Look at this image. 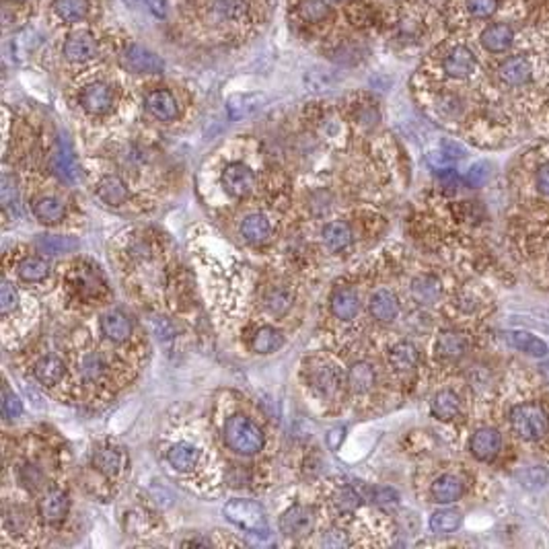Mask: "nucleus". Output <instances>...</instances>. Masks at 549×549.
I'll return each instance as SVG.
<instances>
[{"mask_svg": "<svg viewBox=\"0 0 549 549\" xmlns=\"http://www.w3.org/2000/svg\"><path fill=\"white\" fill-rule=\"evenodd\" d=\"M97 196L107 206H122L124 202H128L130 192L128 185L118 176H105L102 182L97 184Z\"/></svg>", "mask_w": 549, "mask_h": 549, "instance_id": "nucleus-25", "label": "nucleus"}, {"mask_svg": "<svg viewBox=\"0 0 549 549\" xmlns=\"http://www.w3.org/2000/svg\"><path fill=\"white\" fill-rule=\"evenodd\" d=\"M311 383L317 393L324 395V397H333L340 389L341 383H344V379H341V371L336 365H321L315 368Z\"/></svg>", "mask_w": 549, "mask_h": 549, "instance_id": "nucleus-18", "label": "nucleus"}, {"mask_svg": "<svg viewBox=\"0 0 549 549\" xmlns=\"http://www.w3.org/2000/svg\"><path fill=\"white\" fill-rule=\"evenodd\" d=\"M39 517H42L45 523H60V520H64L66 514L70 511V498L69 494L62 490H52L45 494V496L39 500Z\"/></svg>", "mask_w": 549, "mask_h": 549, "instance_id": "nucleus-16", "label": "nucleus"}, {"mask_svg": "<svg viewBox=\"0 0 549 549\" xmlns=\"http://www.w3.org/2000/svg\"><path fill=\"white\" fill-rule=\"evenodd\" d=\"M3 414H4V418L9 420V422H12V420H17L19 416H21L23 414V404H21V399L17 397L15 393H11L9 389L4 391V401H3Z\"/></svg>", "mask_w": 549, "mask_h": 549, "instance_id": "nucleus-49", "label": "nucleus"}, {"mask_svg": "<svg viewBox=\"0 0 549 549\" xmlns=\"http://www.w3.org/2000/svg\"><path fill=\"white\" fill-rule=\"evenodd\" d=\"M283 344H284L283 332L272 325H266L262 327V330H258L256 336H253L251 340L253 352H258V354H272V352H276Z\"/></svg>", "mask_w": 549, "mask_h": 549, "instance_id": "nucleus-36", "label": "nucleus"}, {"mask_svg": "<svg viewBox=\"0 0 549 549\" xmlns=\"http://www.w3.org/2000/svg\"><path fill=\"white\" fill-rule=\"evenodd\" d=\"M459 412H461V399H459V395L455 393V391L445 389V391H438L432 397L430 414L437 420L448 422V420L457 418Z\"/></svg>", "mask_w": 549, "mask_h": 549, "instance_id": "nucleus-28", "label": "nucleus"}, {"mask_svg": "<svg viewBox=\"0 0 549 549\" xmlns=\"http://www.w3.org/2000/svg\"><path fill=\"white\" fill-rule=\"evenodd\" d=\"M33 373H36V379L39 383L52 387L64 377V363L58 356H44L42 360H37Z\"/></svg>", "mask_w": 549, "mask_h": 549, "instance_id": "nucleus-35", "label": "nucleus"}, {"mask_svg": "<svg viewBox=\"0 0 549 549\" xmlns=\"http://www.w3.org/2000/svg\"><path fill=\"white\" fill-rule=\"evenodd\" d=\"M504 340L508 341V346L514 348V350L525 352L533 358H545L549 354V348L545 341L537 336H533V333H529V332H520V330L508 332L504 333Z\"/></svg>", "mask_w": 549, "mask_h": 549, "instance_id": "nucleus-21", "label": "nucleus"}, {"mask_svg": "<svg viewBox=\"0 0 549 549\" xmlns=\"http://www.w3.org/2000/svg\"><path fill=\"white\" fill-rule=\"evenodd\" d=\"M0 198H3V204L6 210H11L12 214H19V187L17 179L6 173L3 177V184H0Z\"/></svg>", "mask_w": 549, "mask_h": 549, "instance_id": "nucleus-43", "label": "nucleus"}, {"mask_svg": "<svg viewBox=\"0 0 549 549\" xmlns=\"http://www.w3.org/2000/svg\"><path fill=\"white\" fill-rule=\"evenodd\" d=\"M535 185H537V190L544 196H549V163L541 165L537 173H535Z\"/></svg>", "mask_w": 549, "mask_h": 549, "instance_id": "nucleus-54", "label": "nucleus"}, {"mask_svg": "<svg viewBox=\"0 0 549 549\" xmlns=\"http://www.w3.org/2000/svg\"><path fill=\"white\" fill-rule=\"evenodd\" d=\"M184 545H210V541H206V539H187V541H184Z\"/></svg>", "mask_w": 549, "mask_h": 549, "instance_id": "nucleus-59", "label": "nucleus"}, {"mask_svg": "<svg viewBox=\"0 0 549 549\" xmlns=\"http://www.w3.org/2000/svg\"><path fill=\"white\" fill-rule=\"evenodd\" d=\"M471 303V299H467V297H459L457 299V307L461 311H473L475 309V305H470Z\"/></svg>", "mask_w": 549, "mask_h": 549, "instance_id": "nucleus-58", "label": "nucleus"}, {"mask_svg": "<svg viewBox=\"0 0 549 549\" xmlns=\"http://www.w3.org/2000/svg\"><path fill=\"white\" fill-rule=\"evenodd\" d=\"M53 171H56V176L62 179L64 184L77 185L80 182L78 165H77L75 157H72V152H70L69 146L64 144V140L58 144L56 155H53Z\"/></svg>", "mask_w": 549, "mask_h": 549, "instance_id": "nucleus-26", "label": "nucleus"}, {"mask_svg": "<svg viewBox=\"0 0 549 549\" xmlns=\"http://www.w3.org/2000/svg\"><path fill=\"white\" fill-rule=\"evenodd\" d=\"M102 332L110 341L122 344L132 336V321L124 313L110 311L102 317Z\"/></svg>", "mask_w": 549, "mask_h": 549, "instance_id": "nucleus-24", "label": "nucleus"}, {"mask_svg": "<svg viewBox=\"0 0 549 549\" xmlns=\"http://www.w3.org/2000/svg\"><path fill=\"white\" fill-rule=\"evenodd\" d=\"M220 182H223L225 192L229 193V196L247 198L256 190V173L243 163H231L225 167Z\"/></svg>", "mask_w": 549, "mask_h": 549, "instance_id": "nucleus-6", "label": "nucleus"}, {"mask_svg": "<svg viewBox=\"0 0 549 549\" xmlns=\"http://www.w3.org/2000/svg\"><path fill=\"white\" fill-rule=\"evenodd\" d=\"M225 440L231 451L239 455H256L264 448V430L251 418L235 414L225 424Z\"/></svg>", "mask_w": 549, "mask_h": 549, "instance_id": "nucleus-1", "label": "nucleus"}, {"mask_svg": "<svg viewBox=\"0 0 549 549\" xmlns=\"http://www.w3.org/2000/svg\"><path fill=\"white\" fill-rule=\"evenodd\" d=\"M315 511L307 504H292L280 517V531L291 539H305L315 531Z\"/></svg>", "mask_w": 549, "mask_h": 549, "instance_id": "nucleus-4", "label": "nucleus"}, {"mask_svg": "<svg viewBox=\"0 0 549 549\" xmlns=\"http://www.w3.org/2000/svg\"><path fill=\"white\" fill-rule=\"evenodd\" d=\"M387 360L395 373H412L420 363V352L412 341H397L387 352Z\"/></svg>", "mask_w": 549, "mask_h": 549, "instance_id": "nucleus-17", "label": "nucleus"}, {"mask_svg": "<svg viewBox=\"0 0 549 549\" xmlns=\"http://www.w3.org/2000/svg\"><path fill=\"white\" fill-rule=\"evenodd\" d=\"M498 78L506 86L520 89V86H525L533 80V62L527 56H523V53L506 58L504 62L498 66Z\"/></svg>", "mask_w": 549, "mask_h": 549, "instance_id": "nucleus-7", "label": "nucleus"}, {"mask_svg": "<svg viewBox=\"0 0 549 549\" xmlns=\"http://www.w3.org/2000/svg\"><path fill=\"white\" fill-rule=\"evenodd\" d=\"M321 545L332 547V549H340V547L350 545V537H348V533L344 531V529L332 527V529H327L324 535H321Z\"/></svg>", "mask_w": 549, "mask_h": 549, "instance_id": "nucleus-48", "label": "nucleus"}, {"mask_svg": "<svg viewBox=\"0 0 549 549\" xmlns=\"http://www.w3.org/2000/svg\"><path fill=\"white\" fill-rule=\"evenodd\" d=\"M475 69H478V60L467 45H457L445 56L443 70L448 78L465 80L473 75Z\"/></svg>", "mask_w": 549, "mask_h": 549, "instance_id": "nucleus-10", "label": "nucleus"}, {"mask_svg": "<svg viewBox=\"0 0 549 549\" xmlns=\"http://www.w3.org/2000/svg\"><path fill=\"white\" fill-rule=\"evenodd\" d=\"M470 350V340L461 332H443L437 338V354L443 360H459Z\"/></svg>", "mask_w": 549, "mask_h": 549, "instance_id": "nucleus-22", "label": "nucleus"}, {"mask_svg": "<svg viewBox=\"0 0 549 549\" xmlns=\"http://www.w3.org/2000/svg\"><path fill=\"white\" fill-rule=\"evenodd\" d=\"M333 504L338 506L340 512H352L356 511L360 504V494L352 488H341V490L333 496Z\"/></svg>", "mask_w": 549, "mask_h": 549, "instance_id": "nucleus-47", "label": "nucleus"}, {"mask_svg": "<svg viewBox=\"0 0 549 549\" xmlns=\"http://www.w3.org/2000/svg\"><path fill=\"white\" fill-rule=\"evenodd\" d=\"M470 451L478 461H490L502 451V434L496 428H479L470 440Z\"/></svg>", "mask_w": 549, "mask_h": 549, "instance_id": "nucleus-11", "label": "nucleus"}, {"mask_svg": "<svg viewBox=\"0 0 549 549\" xmlns=\"http://www.w3.org/2000/svg\"><path fill=\"white\" fill-rule=\"evenodd\" d=\"M19 481H21V486L25 488V490L37 492L39 488L44 486V473L37 465L25 463L21 465V470H19Z\"/></svg>", "mask_w": 549, "mask_h": 549, "instance_id": "nucleus-44", "label": "nucleus"}, {"mask_svg": "<svg viewBox=\"0 0 549 549\" xmlns=\"http://www.w3.org/2000/svg\"><path fill=\"white\" fill-rule=\"evenodd\" d=\"M368 500L371 502H395L397 500V494H395L393 490H387V488H379V490H371L368 492Z\"/></svg>", "mask_w": 549, "mask_h": 549, "instance_id": "nucleus-55", "label": "nucleus"}, {"mask_svg": "<svg viewBox=\"0 0 549 549\" xmlns=\"http://www.w3.org/2000/svg\"><path fill=\"white\" fill-rule=\"evenodd\" d=\"M33 214H36L37 220H42L44 225H56L60 220H64L66 217V206L62 200L45 196L39 198L36 204H33Z\"/></svg>", "mask_w": 549, "mask_h": 549, "instance_id": "nucleus-32", "label": "nucleus"}, {"mask_svg": "<svg viewBox=\"0 0 549 549\" xmlns=\"http://www.w3.org/2000/svg\"><path fill=\"white\" fill-rule=\"evenodd\" d=\"M241 237L250 245H264L272 237V225L264 214H250L239 226Z\"/></svg>", "mask_w": 549, "mask_h": 549, "instance_id": "nucleus-19", "label": "nucleus"}, {"mask_svg": "<svg viewBox=\"0 0 549 549\" xmlns=\"http://www.w3.org/2000/svg\"><path fill=\"white\" fill-rule=\"evenodd\" d=\"M330 3H344V0H330Z\"/></svg>", "mask_w": 549, "mask_h": 549, "instance_id": "nucleus-61", "label": "nucleus"}, {"mask_svg": "<svg viewBox=\"0 0 549 549\" xmlns=\"http://www.w3.org/2000/svg\"><path fill=\"white\" fill-rule=\"evenodd\" d=\"M412 297L416 299L420 305H434L443 297V286H440L438 278L434 276H418L412 283Z\"/></svg>", "mask_w": 549, "mask_h": 549, "instance_id": "nucleus-31", "label": "nucleus"}, {"mask_svg": "<svg viewBox=\"0 0 549 549\" xmlns=\"http://www.w3.org/2000/svg\"><path fill=\"white\" fill-rule=\"evenodd\" d=\"M511 428L525 443H537L549 434V416L537 404H519L511 410Z\"/></svg>", "mask_w": 549, "mask_h": 549, "instance_id": "nucleus-2", "label": "nucleus"}, {"mask_svg": "<svg viewBox=\"0 0 549 549\" xmlns=\"http://www.w3.org/2000/svg\"><path fill=\"white\" fill-rule=\"evenodd\" d=\"M368 313L373 315V319L381 321V324H391L399 315V300L391 291L381 288V291H374L373 297L368 299Z\"/></svg>", "mask_w": 549, "mask_h": 549, "instance_id": "nucleus-14", "label": "nucleus"}, {"mask_svg": "<svg viewBox=\"0 0 549 549\" xmlns=\"http://www.w3.org/2000/svg\"><path fill=\"white\" fill-rule=\"evenodd\" d=\"M17 3H23V0H17Z\"/></svg>", "mask_w": 549, "mask_h": 549, "instance_id": "nucleus-62", "label": "nucleus"}, {"mask_svg": "<svg viewBox=\"0 0 549 549\" xmlns=\"http://www.w3.org/2000/svg\"><path fill=\"white\" fill-rule=\"evenodd\" d=\"M167 461H169V465L176 471H193L198 467L200 461V451L193 445L187 443H177L169 448V453H167Z\"/></svg>", "mask_w": 549, "mask_h": 549, "instance_id": "nucleus-27", "label": "nucleus"}, {"mask_svg": "<svg viewBox=\"0 0 549 549\" xmlns=\"http://www.w3.org/2000/svg\"><path fill=\"white\" fill-rule=\"evenodd\" d=\"M377 383V374H374V368L368 363H354L348 371V387L354 393H368Z\"/></svg>", "mask_w": 549, "mask_h": 549, "instance_id": "nucleus-30", "label": "nucleus"}, {"mask_svg": "<svg viewBox=\"0 0 549 549\" xmlns=\"http://www.w3.org/2000/svg\"><path fill=\"white\" fill-rule=\"evenodd\" d=\"M264 95H258V93H250V95H235L226 102V111L233 119H243L251 113H256L259 107L264 105Z\"/></svg>", "mask_w": 549, "mask_h": 549, "instance_id": "nucleus-33", "label": "nucleus"}, {"mask_svg": "<svg viewBox=\"0 0 549 549\" xmlns=\"http://www.w3.org/2000/svg\"><path fill=\"white\" fill-rule=\"evenodd\" d=\"M53 11L62 21L78 23L89 12V0H53Z\"/></svg>", "mask_w": 549, "mask_h": 549, "instance_id": "nucleus-38", "label": "nucleus"}, {"mask_svg": "<svg viewBox=\"0 0 549 549\" xmlns=\"http://www.w3.org/2000/svg\"><path fill=\"white\" fill-rule=\"evenodd\" d=\"M299 15L307 23H321L332 15V9L327 0H300Z\"/></svg>", "mask_w": 549, "mask_h": 549, "instance_id": "nucleus-42", "label": "nucleus"}, {"mask_svg": "<svg viewBox=\"0 0 549 549\" xmlns=\"http://www.w3.org/2000/svg\"><path fill=\"white\" fill-rule=\"evenodd\" d=\"M113 102H116V95L111 86L105 83H93L80 93V105L91 116H105L113 107Z\"/></svg>", "mask_w": 549, "mask_h": 549, "instance_id": "nucleus-9", "label": "nucleus"}, {"mask_svg": "<svg viewBox=\"0 0 549 549\" xmlns=\"http://www.w3.org/2000/svg\"><path fill=\"white\" fill-rule=\"evenodd\" d=\"M119 62L126 70L130 72H140V75H159V72L165 70V62L157 56L155 52L146 50L144 45L132 44L122 52L119 56Z\"/></svg>", "mask_w": 549, "mask_h": 549, "instance_id": "nucleus-5", "label": "nucleus"}, {"mask_svg": "<svg viewBox=\"0 0 549 549\" xmlns=\"http://www.w3.org/2000/svg\"><path fill=\"white\" fill-rule=\"evenodd\" d=\"M488 176H490V171H488V165L486 163H478V165H473L470 171H467L465 184L470 185V187H479L481 184H486Z\"/></svg>", "mask_w": 549, "mask_h": 549, "instance_id": "nucleus-53", "label": "nucleus"}, {"mask_svg": "<svg viewBox=\"0 0 549 549\" xmlns=\"http://www.w3.org/2000/svg\"><path fill=\"white\" fill-rule=\"evenodd\" d=\"M330 307H332V313L336 315L338 319L350 321L356 317V313L360 309V299L352 288H338V291L332 292Z\"/></svg>", "mask_w": 549, "mask_h": 549, "instance_id": "nucleus-23", "label": "nucleus"}, {"mask_svg": "<svg viewBox=\"0 0 549 549\" xmlns=\"http://www.w3.org/2000/svg\"><path fill=\"white\" fill-rule=\"evenodd\" d=\"M97 39L89 31H75L66 37L62 45L64 58L72 64H85L97 56Z\"/></svg>", "mask_w": 549, "mask_h": 549, "instance_id": "nucleus-8", "label": "nucleus"}, {"mask_svg": "<svg viewBox=\"0 0 549 549\" xmlns=\"http://www.w3.org/2000/svg\"><path fill=\"white\" fill-rule=\"evenodd\" d=\"M105 373V363L97 354H89V356L83 358V365H80V374L86 381H99Z\"/></svg>", "mask_w": 549, "mask_h": 549, "instance_id": "nucleus-46", "label": "nucleus"}, {"mask_svg": "<svg viewBox=\"0 0 549 549\" xmlns=\"http://www.w3.org/2000/svg\"><path fill=\"white\" fill-rule=\"evenodd\" d=\"M144 107L152 118L159 119V122H173V119H177L179 116V105L176 102V97L165 89L149 93L144 99Z\"/></svg>", "mask_w": 549, "mask_h": 549, "instance_id": "nucleus-13", "label": "nucleus"}, {"mask_svg": "<svg viewBox=\"0 0 549 549\" xmlns=\"http://www.w3.org/2000/svg\"><path fill=\"white\" fill-rule=\"evenodd\" d=\"M264 305H266L267 313L276 315V317H283V315L291 311V307H292V292L288 291L286 286L272 288V291L266 292Z\"/></svg>", "mask_w": 549, "mask_h": 549, "instance_id": "nucleus-39", "label": "nucleus"}, {"mask_svg": "<svg viewBox=\"0 0 549 549\" xmlns=\"http://www.w3.org/2000/svg\"><path fill=\"white\" fill-rule=\"evenodd\" d=\"M4 525L11 533H21L27 527V514L21 511V508H11V511H6Z\"/></svg>", "mask_w": 549, "mask_h": 549, "instance_id": "nucleus-51", "label": "nucleus"}, {"mask_svg": "<svg viewBox=\"0 0 549 549\" xmlns=\"http://www.w3.org/2000/svg\"><path fill=\"white\" fill-rule=\"evenodd\" d=\"M541 368H544V374H545V377L549 379V363H547V365H544Z\"/></svg>", "mask_w": 549, "mask_h": 549, "instance_id": "nucleus-60", "label": "nucleus"}, {"mask_svg": "<svg viewBox=\"0 0 549 549\" xmlns=\"http://www.w3.org/2000/svg\"><path fill=\"white\" fill-rule=\"evenodd\" d=\"M19 305V297L15 292V288H12L9 283H3V288H0V313L9 315L11 311H15Z\"/></svg>", "mask_w": 549, "mask_h": 549, "instance_id": "nucleus-50", "label": "nucleus"}, {"mask_svg": "<svg viewBox=\"0 0 549 549\" xmlns=\"http://www.w3.org/2000/svg\"><path fill=\"white\" fill-rule=\"evenodd\" d=\"M93 465L107 478H116L124 470V455L118 448L102 447L93 453Z\"/></svg>", "mask_w": 549, "mask_h": 549, "instance_id": "nucleus-29", "label": "nucleus"}, {"mask_svg": "<svg viewBox=\"0 0 549 549\" xmlns=\"http://www.w3.org/2000/svg\"><path fill=\"white\" fill-rule=\"evenodd\" d=\"M481 48L490 53H504L512 48L514 29L508 23H492L488 25L479 36Z\"/></svg>", "mask_w": 549, "mask_h": 549, "instance_id": "nucleus-12", "label": "nucleus"}, {"mask_svg": "<svg viewBox=\"0 0 549 549\" xmlns=\"http://www.w3.org/2000/svg\"><path fill=\"white\" fill-rule=\"evenodd\" d=\"M519 478L527 488H539V486L545 484L549 473L545 470H541V467H533V470H527V471L520 473Z\"/></svg>", "mask_w": 549, "mask_h": 549, "instance_id": "nucleus-52", "label": "nucleus"}, {"mask_svg": "<svg viewBox=\"0 0 549 549\" xmlns=\"http://www.w3.org/2000/svg\"><path fill=\"white\" fill-rule=\"evenodd\" d=\"M463 494H465L463 479L453 473L440 475V478L434 479V484L430 488V496L437 504H453V502L461 500Z\"/></svg>", "mask_w": 549, "mask_h": 549, "instance_id": "nucleus-15", "label": "nucleus"}, {"mask_svg": "<svg viewBox=\"0 0 549 549\" xmlns=\"http://www.w3.org/2000/svg\"><path fill=\"white\" fill-rule=\"evenodd\" d=\"M37 250L48 256H66L78 250V241L75 237H62V235H39L36 241Z\"/></svg>", "mask_w": 549, "mask_h": 549, "instance_id": "nucleus-34", "label": "nucleus"}, {"mask_svg": "<svg viewBox=\"0 0 549 549\" xmlns=\"http://www.w3.org/2000/svg\"><path fill=\"white\" fill-rule=\"evenodd\" d=\"M352 226L344 223V220H332L321 231V241L333 253L348 250L352 245Z\"/></svg>", "mask_w": 549, "mask_h": 549, "instance_id": "nucleus-20", "label": "nucleus"}, {"mask_svg": "<svg viewBox=\"0 0 549 549\" xmlns=\"http://www.w3.org/2000/svg\"><path fill=\"white\" fill-rule=\"evenodd\" d=\"M225 517L231 520L233 525L243 529L247 533H267V519L264 508L253 500L237 498L225 504Z\"/></svg>", "mask_w": 549, "mask_h": 549, "instance_id": "nucleus-3", "label": "nucleus"}, {"mask_svg": "<svg viewBox=\"0 0 549 549\" xmlns=\"http://www.w3.org/2000/svg\"><path fill=\"white\" fill-rule=\"evenodd\" d=\"M459 527H461V514L457 511H451V508L437 511L430 517V531L437 535L455 533Z\"/></svg>", "mask_w": 549, "mask_h": 549, "instance_id": "nucleus-41", "label": "nucleus"}, {"mask_svg": "<svg viewBox=\"0 0 549 549\" xmlns=\"http://www.w3.org/2000/svg\"><path fill=\"white\" fill-rule=\"evenodd\" d=\"M52 267L44 258H25L21 264L17 266V274L23 283H42L50 276Z\"/></svg>", "mask_w": 549, "mask_h": 549, "instance_id": "nucleus-37", "label": "nucleus"}, {"mask_svg": "<svg viewBox=\"0 0 549 549\" xmlns=\"http://www.w3.org/2000/svg\"><path fill=\"white\" fill-rule=\"evenodd\" d=\"M498 0H467V12L473 19H490L496 15Z\"/></svg>", "mask_w": 549, "mask_h": 549, "instance_id": "nucleus-45", "label": "nucleus"}, {"mask_svg": "<svg viewBox=\"0 0 549 549\" xmlns=\"http://www.w3.org/2000/svg\"><path fill=\"white\" fill-rule=\"evenodd\" d=\"M443 152L448 159H463L465 157V149L457 143H451V140H445L443 143Z\"/></svg>", "mask_w": 549, "mask_h": 549, "instance_id": "nucleus-56", "label": "nucleus"}, {"mask_svg": "<svg viewBox=\"0 0 549 549\" xmlns=\"http://www.w3.org/2000/svg\"><path fill=\"white\" fill-rule=\"evenodd\" d=\"M146 6H149V11L157 19H165L167 11H169V6H167V0H146Z\"/></svg>", "mask_w": 549, "mask_h": 549, "instance_id": "nucleus-57", "label": "nucleus"}, {"mask_svg": "<svg viewBox=\"0 0 549 549\" xmlns=\"http://www.w3.org/2000/svg\"><path fill=\"white\" fill-rule=\"evenodd\" d=\"M212 11L225 21H239V19L247 17L250 4H247V0H214Z\"/></svg>", "mask_w": 549, "mask_h": 549, "instance_id": "nucleus-40", "label": "nucleus"}]
</instances>
